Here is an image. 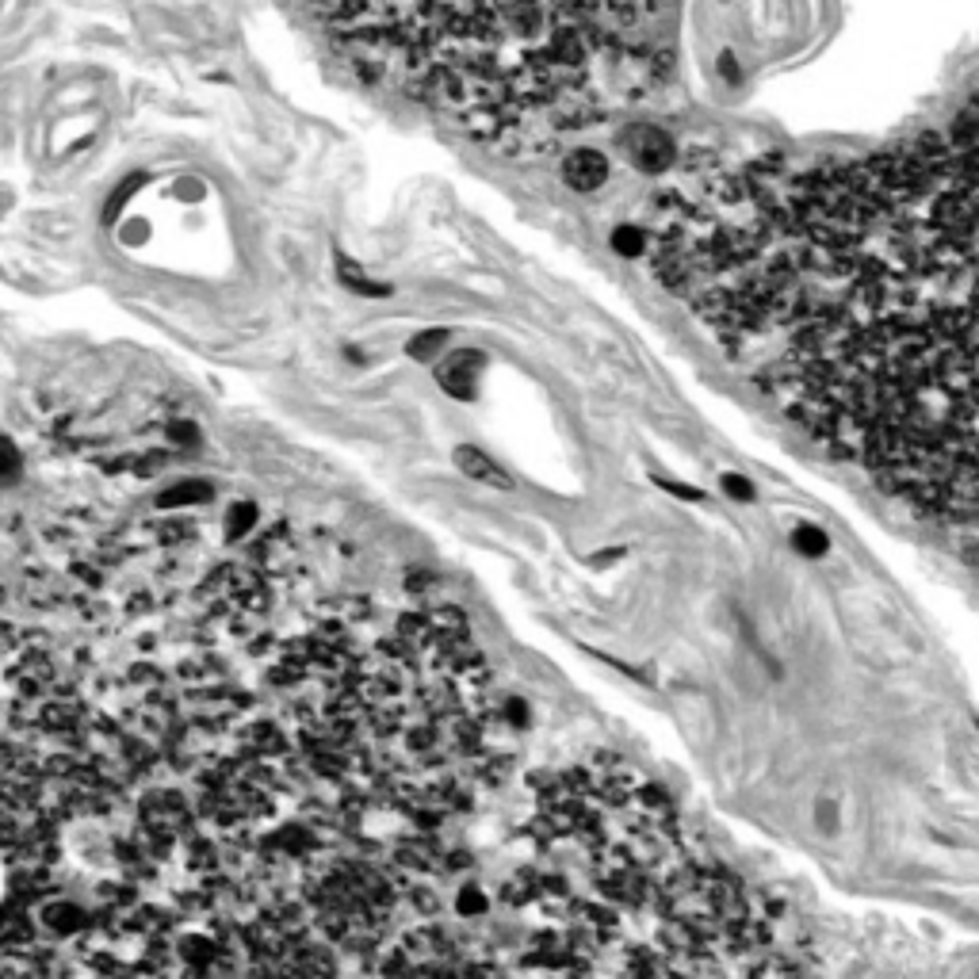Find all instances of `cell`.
Listing matches in <instances>:
<instances>
[{"mask_svg": "<svg viewBox=\"0 0 979 979\" xmlns=\"http://www.w3.org/2000/svg\"><path fill=\"white\" fill-rule=\"evenodd\" d=\"M647 234L639 230V226H616L612 230V249L620 253V257H639V253H647Z\"/></svg>", "mask_w": 979, "mask_h": 979, "instance_id": "8", "label": "cell"}, {"mask_svg": "<svg viewBox=\"0 0 979 979\" xmlns=\"http://www.w3.org/2000/svg\"><path fill=\"white\" fill-rule=\"evenodd\" d=\"M792 547H796L804 559H823V555L830 551V540L819 532V528L800 524V528H792Z\"/></svg>", "mask_w": 979, "mask_h": 979, "instance_id": "7", "label": "cell"}, {"mask_svg": "<svg viewBox=\"0 0 979 979\" xmlns=\"http://www.w3.org/2000/svg\"><path fill=\"white\" fill-rule=\"evenodd\" d=\"M658 486H666V490H670V494H677V498L704 501V494H700L697 486H681V482H666V479H658Z\"/></svg>", "mask_w": 979, "mask_h": 979, "instance_id": "14", "label": "cell"}, {"mask_svg": "<svg viewBox=\"0 0 979 979\" xmlns=\"http://www.w3.org/2000/svg\"><path fill=\"white\" fill-rule=\"evenodd\" d=\"M628 153L631 161H635V169H643V173H662V169H670V161H674V142H670V134L658 131V127H635L628 134Z\"/></svg>", "mask_w": 979, "mask_h": 979, "instance_id": "2", "label": "cell"}, {"mask_svg": "<svg viewBox=\"0 0 979 979\" xmlns=\"http://www.w3.org/2000/svg\"><path fill=\"white\" fill-rule=\"evenodd\" d=\"M719 486H723V490H727L735 501H754V482L742 479V475H723V479H719Z\"/></svg>", "mask_w": 979, "mask_h": 979, "instance_id": "11", "label": "cell"}, {"mask_svg": "<svg viewBox=\"0 0 979 979\" xmlns=\"http://www.w3.org/2000/svg\"><path fill=\"white\" fill-rule=\"evenodd\" d=\"M341 280L349 283V287H356V291H368V295H387V287L383 283H371V280H364V272L356 268V264H349V261H341Z\"/></svg>", "mask_w": 979, "mask_h": 979, "instance_id": "10", "label": "cell"}, {"mask_svg": "<svg viewBox=\"0 0 979 979\" xmlns=\"http://www.w3.org/2000/svg\"><path fill=\"white\" fill-rule=\"evenodd\" d=\"M249 524H253V505H238V509L230 513V524H226V540H238Z\"/></svg>", "mask_w": 979, "mask_h": 979, "instance_id": "13", "label": "cell"}, {"mask_svg": "<svg viewBox=\"0 0 979 979\" xmlns=\"http://www.w3.org/2000/svg\"><path fill=\"white\" fill-rule=\"evenodd\" d=\"M440 345H444V333H421V337H414V341H410V356H417V360H429Z\"/></svg>", "mask_w": 979, "mask_h": 979, "instance_id": "12", "label": "cell"}, {"mask_svg": "<svg viewBox=\"0 0 979 979\" xmlns=\"http://www.w3.org/2000/svg\"><path fill=\"white\" fill-rule=\"evenodd\" d=\"M479 356H471V352H459L452 360H444L440 368H436V379H440V387L448 394H456V398H475L479 391Z\"/></svg>", "mask_w": 979, "mask_h": 979, "instance_id": "4", "label": "cell"}, {"mask_svg": "<svg viewBox=\"0 0 979 979\" xmlns=\"http://www.w3.org/2000/svg\"><path fill=\"white\" fill-rule=\"evenodd\" d=\"M456 463L467 479L482 482V486H490V490H509V486H513V479H509L486 452H479V448H456Z\"/></svg>", "mask_w": 979, "mask_h": 979, "instance_id": "5", "label": "cell"}, {"mask_svg": "<svg viewBox=\"0 0 979 979\" xmlns=\"http://www.w3.org/2000/svg\"><path fill=\"white\" fill-rule=\"evenodd\" d=\"M349 46L402 62L410 88L486 142L524 146L586 127L605 88H647L670 69L647 20L624 4L505 8H337Z\"/></svg>", "mask_w": 979, "mask_h": 979, "instance_id": "1", "label": "cell"}, {"mask_svg": "<svg viewBox=\"0 0 979 979\" xmlns=\"http://www.w3.org/2000/svg\"><path fill=\"white\" fill-rule=\"evenodd\" d=\"M452 911H456L459 918H482V914H490V895H486V888H482V884L467 880V884H459V888H456Z\"/></svg>", "mask_w": 979, "mask_h": 979, "instance_id": "6", "label": "cell"}, {"mask_svg": "<svg viewBox=\"0 0 979 979\" xmlns=\"http://www.w3.org/2000/svg\"><path fill=\"white\" fill-rule=\"evenodd\" d=\"M16 479H20V452L8 440H0V486H8Z\"/></svg>", "mask_w": 979, "mask_h": 979, "instance_id": "9", "label": "cell"}, {"mask_svg": "<svg viewBox=\"0 0 979 979\" xmlns=\"http://www.w3.org/2000/svg\"><path fill=\"white\" fill-rule=\"evenodd\" d=\"M563 180L574 192H597L609 180V157L597 150H570L563 161Z\"/></svg>", "mask_w": 979, "mask_h": 979, "instance_id": "3", "label": "cell"}]
</instances>
